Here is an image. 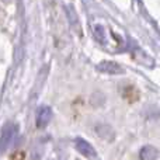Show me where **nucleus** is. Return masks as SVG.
Listing matches in <instances>:
<instances>
[{
    "label": "nucleus",
    "instance_id": "1",
    "mask_svg": "<svg viewBox=\"0 0 160 160\" xmlns=\"http://www.w3.org/2000/svg\"><path fill=\"white\" fill-rule=\"evenodd\" d=\"M37 127L38 128H44L47 127L48 124L51 122L52 119V110L47 105H42L37 110Z\"/></svg>",
    "mask_w": 160,
    "mask_h": 160
},
{
    "label": "nucleus",
    "instance_id": "2",
    "mask_svg": "<svg viewBox=\"0 0 160 160\" xmlns=\"http://www.w3.org/2000/svg\"><path fill=\"white\" fill-rule=\"evenodd\" d=\"M14 135H16V129L11 125H7L4 128V131L2 132V136H0V153L4 152L10 146V143L14 139Z\"/></svg>",
    "mask_w": 160,
    "mask_h": 160
},
{
    "label": "nucleus",
    "instance_id": "3",
    "mask_svg": "<svg viewBox=\"0 0 160 160\" xmlns=\"http://www.w3.org/2000/svg\"><path fill=\"white\" fill-rule=\"evenodd\" d=\"M75 146H76V149L82 153V155L87 156V158H94V156H96V152H94V149L91 148V145L87 143L84 139H82V138L76 139Z\"/></svg>",
    "mask_w": 160,
    "mask_h": 160
},
{
    "label": "nucleus",
    "instance_id": "4",
    "mask_svg": "<svg viewBox=\"0 0 160 160\" xmlns=\"http://www.w3.org/2000/svg\"><path fill=\"white\" fill-rule=\"evenodd\" d=\"M97 69L102 73H122L124 69L115 62H102L97 66Z\"/></svg>",
    "mask_w": 160,
    "mask_h": 160
},
{
    "label": "nucleus",
    "instance_id": "5",
    "mask_svg": "<svg viewBox=\"0 0 160 160\" xmlns=\"http://www.w3.org/2000/svg\"><path fill=\"white\" fill-rule=\"evenodd\" d=\"M158 156H159L158 150H156L155 148H152V146H146V148H143V149H142V152H141V158H142V159H146V160L156 159Z\"/></svg>",
    "mask_w": 160,
    "mask_h": 160
}]
</instances>
